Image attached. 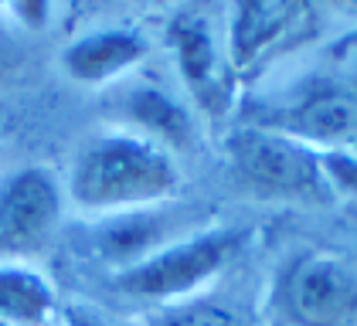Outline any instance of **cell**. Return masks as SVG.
Segmentation results:
<instances>
[{
    "label": "cell",
    "instance_id": "cell-15",
    "mask_svg": "<svg viewBox=\"0 0 357 326\" xmlns=\"http://www.w3.org/2000/svg\"><path fill=\"white\" fill-rule=\"evenodd\" d=\"M48 14H52L48 3H10V7H7V17H14L17 24L28 27V31H38V27L45 24Z\"/></svg>",
    "mask_w": 357,
    "mask_h": 326
},
{
    "label": "cell",
    "instance_id": "cell-3",
    "mask_svg": "<svg viewBox=\"0 0 357 326\" xmlns=\"http://www.w3.org/2000/svg\"><path fill=\"white\" fill-rule=\"evenodd\" d=\"M242 242H245L242 228L228 224L194 228L191 235L164 244L150 258L123 272H112V289L133 299L184 302L238 255Z\"/></svg>",
    "mask_w": 357,
    "mask_h": 326
},
{
    "label": "cell",
    "instance_id": "cell-4",
    "mask_svg": "<svg viewBox=\"0 0 357 326\" xmlns=\"http://www.w3.org/2000/svg\"><path fill=\"white\" fill-rule=\"evenodd\" d=\"M65 184L48 166H17L0 177V262L38 258L61 228Z\"/></svg>",
    "mask_w": 357,
    "mask_h": 326
},
{
    "label": "cell",
    "instance_id": "cell-13",
    "mask_svg": "<svg viewBox=\"0 0 357 326\" xmlns=\"http://www.w3.org/2000/svg\"><path fill=\"white\" fill-rule=\"evenodd\" d=\"M157 326H235V320L221 309V306H208V302H174L157 316Z\"/></svg>",
    "mask_w": 357,
    "mask_h": 326
},
{
    "label": "cell",
    "instance_id": "cell-9",
    "mask_svg": "<svg viewBox=\"0 0 357 326\" xmlns=\"http://www.w3.org/2000/svg\"><path fill=\"white\" fill-rule=\"evenodd\" d=\"M167 45L174 52L181 79L191 88L194 102L204 112L218 116L225 102H228L231 68H228L225 48H218V38H215L211 24L194 10H181L167 24Z\"/></svg>",
    "mask_w": 357,
    "mask_h": 326
},
{
    "label": "cell",
    "instance_id": "cell-8",
    "mask_svg": "<svg viewBox=\"0 0 357 326\" xmlns=\"http://www.w3.org/2000/svg\"><path fill=\"white\" fill-rule=\"evenodd\" d=\"M109 116L116 119V130L143 136L174 157L194 146L191 109L150 79L116 82L109 95Z\"/></svg>",
    "mask_w": 357,
    "mask_h": 326
},
{
    "label": "cell",
    "instance_id": "cell-2",
    "mask_svg": "<svg viewBox=\"0 0 357 326\" xmlns=\"http://www.w3.org/2000/svg\"><path fill=\"white\" fill-rule=\"evenodd\" d=\"M228 177L238 194L255 201L286 204H330L337 194L330 187L320 150L275 126H242L225 139Z\"/></svg>",
    "mask_w": 357,
    "mask_h": 326
},
{
    "label": "cell",
    "instance_id": "cell-7",
    "mask_svg": "<svg viewBox=\"0 0 357 326\" xmlns=\"http://www.w3.org/2000/svg\"><path fill=\"white\" fill-rule=\"evenodd\" d=\"M184 217H188L184 211H174L170 204L92 217V224L85 228V244L112 272H123L143 258H150L164 244L191 235L194 224Z\"/></svg>",
    "mask_w": 357,
    "mask_h": 326
},
{
    "label": "cell",
    "instance_id": "cell-14",
    "mask_svg": "<svg viewBox=\"0 0 357 326\" xmlns=\"http://www.w3.org/2000/svg\"><path fill=\"white\" fill-rule=\"evenodd\" d=\"M320 160H324L333 194L357 197V157H351V153H320Z\"/></svg>",
    "mask_w": 357,
    "mask_h": 326
},
{
    "label": "cell",
    "instance_id": "cell-17",
    "mask_svg": "<svg viewBox=\"0 0 357 326\" xmlns=\"http://www.w3.org/2000/svg\"><path fill=\"white\" fill-rule=\"evenodd\" d=\"M3 58H7V38H3V24H0V68H3Z\"/></svg>",
    "mask_w": 357,
    "mask_h": 326
},
{
    "label": "cell",
    "instance_id": "cell-11",
    "mask_svg": "<svg viewBox=\"0 0 357 326\" xmlns=\"http://www.w3.org/2000/svg\"><path fill=\"white\" fill-rule=\"evenodd\" d=\"M282 133L303 139L320 153H344L357 139V95L351 92H317L286 116Z\"/></svg>",
    "mask_w": 357,
    "mask_h": 326
},
{
    "label": "cell",
    "instance_id": "cell-6",
    "mask_svg": "<svg viewBox=\"0 0 357 326\" xmlns=\"http://www.w3.org/2000/svg\"><path fill=\"white\" fill-rule=\"evenodd\" d=\"M313 7L296 0H245L228 10L225 58L231 75H255L266 61L313 34Z\"/></svg>",
    "mask_w": 357,
    "mask_h": 326
},
{
    "label": "cell",
    "instance_id": "cell-5",
    "mask_svg": "<svg viewBox=\"0 0 357 326\" xmlns=\"http://www.w3.org/2000/svg\"><path fill=\"white\" fill-rule=\"evenodd\" d=\"M275 309L282 326H354L357 272L330 251L300 255L275 286Z\"/></svg>",
    "mask_w": 357,
    "mask_h": 326
},
{
    "label": "cell",
    "instance_id": "cell-19",
    "mask_svg": "<svg viewBox=\"0 0 357 326\" xmlns=\"http://www.w3.org/2000/svg\"><path fill=\"white\" fill-rule=\"evenodd\" d=\"M0 123H3V106H0Z\"/></svg>",
    "mask_w": 357,
    "mask_h": 326
},
{
    "label": "cell",
    "instance_id": "cell-16",
    "mask_svg": "<svg viewBox=\"0 0 357 326\" xmlns=\"http://www.w3.org/2000/svg\"><path fill=\"white\" fill-rule=\"evenodd\" d=\"M61 323L65 326H112L102 313H96V309H89V306H79V302L61 306Z\"/></svg>",
    "mask_w": 357,
    "mask_h": 326
},
{
    "label": "cell",
    "instance_id": "cell-18",
    "mask_svg": "<svg viewBox=\"0 0 357 326\" xmlns=\"http://www.w3.org/2000/svg\"><path fill=\"white\" fill-rule=\"evenodd\" d=\"M344 153H351V157H357V139L351 143V146H347V150H344Z\"/></svg>",
    "mask_w": 357,
    "mask_h": 326
},
{
    "label": "cell",
    "instance_id": "cell-10",
    "mask_svg": "<svg viewBox=\"0 0 357 326\" xmlns=\"http://www.w3.org/2000/svg\"><path fill=\"white\" fill-rule=\"evenodd\" d=\"M146 52H150L146 38L133 27L85 31L61 48V72L89 88L116 85L146 58Z\"/></svg>",
    "mask_w": 357,
    "mask_h": 326
},
{
    "label": "cell",
    "instance_id": "cell-12",
    "mask_svg": "<svg viewBox=\"0 0 357 326\" xmlns=\"http://www.w3.org/2000/svg\"><path fill=\"white\" fill-rule=\"evenodd\" d=\"M61 320L55 286L24 262H0V326H52Z\"/></svg>",
    "mask_w": 357,
    "mask_h": 326
},
{
    "label": "cell",
    "instance_id": "cell-1",
    "mask_svg": "<svg viewBox=\"0 0 357 326\" xmlns=\"http://www.w3.org/2000/svg\"><path fill=\"white\" fill-rule=\"evenodd\" d=\"M184 184L177 157L126 130L89 136L65 180V201L92 217L170 204Z\"/></svg>",
    "mask_w": 357,
    "mask_h": 326
}]
</instances>
